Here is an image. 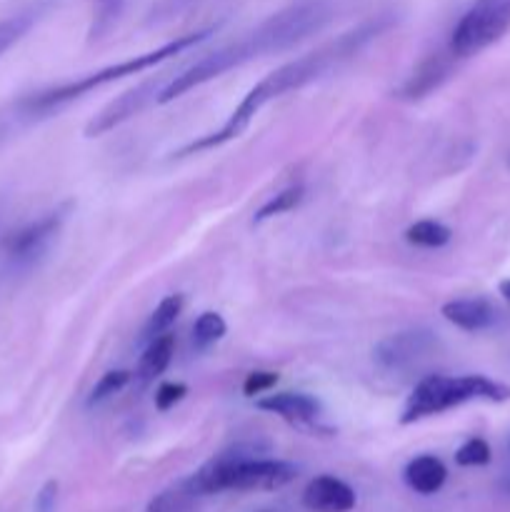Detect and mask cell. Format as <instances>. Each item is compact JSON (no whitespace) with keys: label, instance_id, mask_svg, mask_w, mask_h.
Instances as JSON below:
<instances>
[{"label":"cell","instance_id":"obj_1","mask_svg":"<svg viewBox=\"0 0 510 512\" xmlns=\"http://www.w3.org/2000/svg\"><path fill=\"white\" fill-rule=\"evenodd\" d=\"M390 25H393V15H375V18L365 20V23L340 33L338 38L330 40V43L320 45V48L310 50V53L300 55V58L275 68L273 73L265 75L263 80H258V83L245 93V98L240 100L238 108L228 115V120H225L215 133H208L203 135V138L193 140V143L180 148L175 155L183 158V155L203 153V150L218 148V145H225L230 143V140L240 138V135L248 130V125L253 123L255 115H258L270 100L305 88V85L315 83V80L323 78L330 70L340 68V65L348 63L350 58H355L365 45H370L375 38H380Z\"/></svg>","mask_w":510,"mask_h":512},{"label":"cell","instance_id":"obj_2","mask_svg":"<svg viewBox=\"0 0 510 512\" xmlns=\"http://www.w3.org/2000/svg\"><path fill=\"white\" fill-rule=\"evenodd\" d=\"M298 478V465L263 458L258 445L240 443L215 455L198 473L185 478L198 498L215 493H248V490H280Z\"/></svg>","mask_w":510,"mask_h":512},{"label":"cell","instance_id":"obj_3","mask_svg":"<svg viewBox=\"0 0 510 512\" xmlns=\"http://www.w3.org/2000/svg\"><path fill=\"white\" fill-rule=\"evenodd\" d=\"M215 30H218V25H208V28L195 30V33L180 35V38L170 40V43L160 45V48L148 50V53L133 55V58L108 65V68L95 70V73L80 75L78 80H68V83L53 85V88L28 95V98H23L18 103V113L28 115V118H38V115L53 113V110L63 108V105L73 103V100L83 98V95L93 93V90L103 88V85L115 83V80H120V78H128V75L145 73V70L155 68V65L165 63V60L175 58V55H180L183 50H188V48H193V45L208 40Z\"/></svg>","mask_w":510,"mask_h":512},{"label":"cell","instance_id":"obj_4","mask_svg":"<svg viewBox=\"0 0 510 512\" xmlns=\"http://www.w3.org/2000/svg\"><path fill=\"white\" fill-rule=\"evenodd\" d=\"M473 400L505 403L510 400V385L495 383L485 375H428L415 385L400 415V423H418V420L433 418Z\"/></svg>","mask_w":510,"mask_h":512},{"label":"cell","instance_id":"obj_5","mask_svg":"<svg viewBox=\"0 0 510 512\" xmlns=\"http://www.w3.org/2000/svg\"><path fill=\"white\" fill-rule=\"evenodd\" d=\"M333 15L335 0H298L263 20L258 28L250 30V35L258 45L260 58H265V55L285 53L308 40L310 35L320 33L333 20Z\"/></svg>","mask_w":510,"mask_h":512},{"label":"cell","instance_id":"obj_6","mask_svg":"<svg viewBox=\"0 0 510 512\" xmlns=\"http://www.w3.org/2000/svg\"><path fill=\"white\" fill-rule=\"evenodd\" d=\"M510 30V0H475L450 35V53L455 58H473Z\"/></svg>","mask_w":510,"mask_h":512},{"label":"cell","instance_id":"obj_7","mask_svg":"<svg viewBox=\"0 0 510 512\" xmlns=\"http://www.w3.org/2000/svg\"><path fill=\"white\" fill-rule=\"evenodd\" d=\"M70 210H73V203L58 205L55 210L33 220V223L5 235L3 243H0V263H3V268L10 270V273H23V270L33 268L48 253L53 240L58 238Z\"/></svg>","mask_w":510,"mask_h":512},{"label":"cell","instance_id":"obj_8","mask_svg":"<svg viewBox=\"0 0 510 512\" xmlns=\"http://www.w3.org/2000/svg\"><path fill=\"white\" fill-rule=\"evenodd\" d=\"M163 88L165 80L158 75V78H148L140 85H135V88L120 93L118 98L110 100L98 115L90 118V123L85 125V138H100V135L110 133V130H115L118 125L128 123L133 115L143 113L150 103H158V95Z\"/></svg>","mask_w":510,"mask_h":512},{"label":"cell","instance_id":"obj_9","mask_svg":"<svg viewBox=\"0 0 510 512\" xmlns=\"http://www.w3.org/2000/svg\"><path fill=\"white\" fill-rule=\"evenodd\" d=\"M435 348V335L430 330H400V333L388 335L375 345L373 355L380 368L385 370H405L418 365L420 360L428 358Z\"/></svg>","mask_w":510,"mask_h":512},{"label":"cell","instance_id":"obj_10","mask_svg":"<svg viewBox=\"0 0 510 512\" xmlns=\"http://www.w3.org/2000/svg\"><path fill=\"white\" fill-rule=\"evenodd\" d=\"M455 60L458 58L450 53V48L438 50V53H430L428 58L413 70V75L400 85L395 95H398L400 100H410V103H413V100L428 98L433 90H438L440 85L450 78V73H453L455 68Z\"/></svg>","mask_w":510,"mask_h":512},{"label":"cell","instance_id":"obj_11","mask_svg":"<svg viewBox=\"0 0 510 512\" xmlns=\"http://www.w3.org/2000/svg\"><path fill=\"white\" fill-rule=\"evenodd\" d=\"M255 408L283 418L295 428H310L320 418V403L308 393H273L255 400Z\"/></svg>","mask_w":510,"mask_h":512},{"label":"cell","instance_id":"obj_12","mask_svg":"<svg viewBox=\"0 0 510 512\" xmlns=\"http://www.w3.org/2000/svg\"><path fill=\"white\" fill-rule=\"evenodd\" d=\"M355 503H358L355 490L333 475H320L310 480L303 493V505L310 512H350Z\"/></svg>","mask_w":510,"mask_h":512},{"label":"cell","instance_id":"obj_13","mask_svg":"<svg viewBox=\"0 0 510 512\" xmlns=\"http://www.w3.org/2000/svg\"><path fill=\"white\" fill-rule=\"evenodd\" d=\"M440 315L448 320L455 328L465 330V333H480L488 330L490 325L498 320L493 305L483 298H465V300H450L440 308Z\"/></svg>","mask_w":510,"mask_h":512},{"label":"cell","instance_id":"obj_14","mask_svg":"<svg viewBox=\"0 0 510 512\" xmlns=\"http://www.w3.org/2000/svg\"><path fill=\"white\" fill-rule=\"evenodd\" d=\"M403 478L405 485L418 495H435L448 480V470H445L443 460L435 455H418L405 465Z\"/></svg>","mask_w":510,"mask_h":512},{"label":"cell","instance_id":"obj_15","mask_svg":"<svg viewBox=\"0 0 510 512\" xmlns=\"http://www.w3.org/2000/svg\"><path fill=\"white\" fill-rule=\"evenodd\" d=\"M173 355H175V335L163 333V335H158L155 340H150L148 348H145V353H143V358H140L138 373H135L138 383L148 385V383H153L155 378H160V375L168 370Z\"/></svg>","mask_w":510,"mask_h":512},{"label":"cell","instance_id":"obj_16","mask_svg":"<svg viewBox=\"0 0 510 512\" xmlns=\"http://www.w3.org/2000/svg\"><path fill=\"white\" fill-rule=\"evenodd\" d=\"M183 305H185V298L183 295H168V298H163L158 303V308L153 310V315L148 318V323H145L143 328V340L145 343H150V340H155L158 335L168 333L170 325L175 323V320L180 318V313H183Z\"/></svg>","mask_w":510,"mask_h":512},{"label":"cell","instance_id":"obj_17","mask_svg":"<svg viewBox=\"0 0 510 512\" xmlns=\"http://www.w3.org/2000/svg\"><path fill=\"white\" fill-rule=\"evenodd\" d=\"M195 500H198V495L190 490V485L185 480H180L178 485L155 495L145 512H193Z\"/></svg>","mask_w":510,"mask_h":512},{"label":"cell","instance_id":"obj_18","mask_svg":"<svg viewBox=\"0 0 510 512\" xmlns=\"http://www.w3.org/2000/svg\"><path fill=\"white\" fill-rule=\"evenodd\" d=\"M125 0H93V20H90L88 40H103L105 35H110V30L118 25L120 15H123Z\"/></svg>","mask_w":510,"mask_h":512},{"label":"cell","instance_id":"obj_19","mask_svg":"<svg viewBox=\"0 0 510 512\" xmlns=\"http://www.w3.org/2000/svg\"><path fill=\"white\" fill-rule=\"evenodd\" d=\"M450 228H445L438 220H418L405 230V240L418 248H443L450 243Z\"/></svg>","mask_w":510,"mask_h":512},{"label":"cell","instance_id":"obj_20","mask_svg":"<svg viewBox=\"0 0 510 512\" xmlns=\"http://www.w3.org/2000/svg\"><path fill=\"white\" fill-rule=\"evenodd\" d=\"M38 13L35 10H23V13H15L10 18L0 20V58L33 28Z\"/></svg>","mask_w":510,"mask_h":512},{"label":"cell","instance_id":"obj_21","mask_svg":"<svg viewBox=\"0 0 510 512\" xmlns=\"http://www.w3.org/2000/svg\"><path fill=\"white\" fill-rule=\"evenodd\" d=\"M305 190L303 185H290V188L280 190L278 195H273V198L268 200V203L263 205V208L255 213V223H265V220L275 218V215H283V213H290L293 208H298L300 200H303Z\"/></svg>","mask_w":510,"mask_h":512},{"label":"cell","instance_id":"obj_22","mask_svg":"<svg viewBox=\"0 0 510 512\" xmlns=\"http://www.w3.org/2000/svg\"><path fill=\"white\" fill-rule=\"evenodd\" d=\"M225 330H228V325H225L223 315L208 310V313H203L198 320H195L193 343L198 345V348H208V345L218 343V340L223 338Z\"/></svg>","mask_w":510,"mask_h":512},{"label":"cell","instance_id":"obj_23","mask_svg":"<svg viewBox=\"0 0 510 512\" xmlns=\"http://www.w3.org/2000/svg\"><path fill=\"white\" fill-rule=\"evenodd\" d=\"M128 383H130L128 370H110V373H105L103 378L93 385V390H90L88 408H95V405L110 400L115 393H120V390H123Z\"/></svg>","mask_w":510,"mask_h":512},{"label":"cell","instance_id":"obj_24","mask_svg":"<svg viewBox=\"0 0 510 512\" xmlns=\"http://www.w3.org/2000/svg\"><path fill=\"white\" fill-rule=\"evenodd\" d=\"M455 463L460 468H480L490 463V445L483 438H470L455 450Z\"/></svg>","mask_w":510,"mask_h":512},{"label":"cell","instance_id":"obj_25","mask_svg":"<svg viewBox=\"0 0 510 512\" xmlns=\"http://www.w3.org/2000/svg\"><path fill=\"white\" fill-rule=\"evenodd\" d=\"M185 395H188V385L163 383L158 390H155V408H158L160 413H168V410L175 408Z\"/></svg>","mask_w":510,"mask_h":512},{"label":"cell","instance_id":"obj_26","mask_svg":"<svg viewBox=\"0 0 510 512\" xmlns=\"http://www.w3.org/2000/svg\"><path fill=\"white\" fill-rule=\"evenodd\" d=\"M275 383H278V375L275 373H268V370H255V373H250L248 378H245L243 393L248 395V398H255V395L273 388Z\"/></svg>","mask_w":510,"mask_h":512},{"label":"cell","instance_id":"obj_27","mask_svg":"<svg viewBox=\"0 0 510 512\" xmlns=\"http://www.w3.org/2000/svg\"><path fill=\"white\" fill-rule=\"evenodd\" d=\"M55 505H58V483L55 480H48L43 488L35 495L33 512H55Z\"/></svg>","mask_w":510,"mask_h":512},{"label":"cell","instance_id":"obj_28","mask_svg":"<svg viewBox=\"0 0 510 512\" xmlns=\"http://www.w3.org/2000/svg\"><path fill=\"white\" fill-rule=\"evenodd\" d=\"M500 295L510 303V280H503V283H500Z\"/></svg>","mask_w":510,"mask_h":512}]
</instances>
